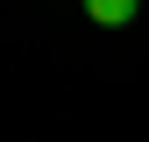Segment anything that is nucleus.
I'll use <instances>...</instances> for the list:
<instances>
[{
  "label": "nucleus",
  "instance_id": "1",
  "mask_svg": "<svg viewBox=\"0 0 149 142\" xmlns=\"http://www.w3.org/2000/svg\"><path fill=\"white\" fill-rule=\"evenodd\" d=\"M85 14H92L100 29H128V22L142 14V0H85Z\"/></svg>",
  "mask_w": 149,
  "mask_h": 142
}]
</instances>
